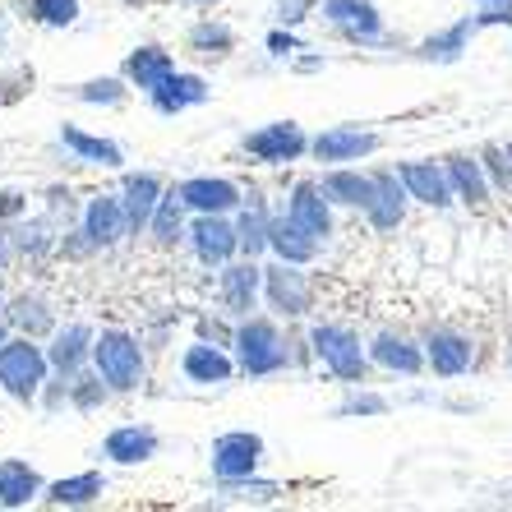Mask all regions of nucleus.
Instances as JSON below:
<instances>
[{"label": "nucleus", "mask_w": 512, "mask_h": 512, "mask_svg": "<svg viewBox=\"0 0 512 512\" xmlns=\"http://www.w3.org/2000/svg\"><path fill=\"white\" fill-rule=\"evenodd\" d=\"M231 351H236L240 379H277V374L296 370L291 365V323H282L268 310H254L245 319H236Z\"/></svg>", "instance_id": "nucleus-1"}, {"label": "nucleus", "mask_w": 512, "mask_h": 512, "mask_svg": "<svg viewBox=\"0 0 512 512\" xmlns=\"http://www.w3.org/2000/svg\"><path fill=\"white\" fill-rule=\"evenodd\" d=\"M305 333H310V346H314V370H323L333 383L351 388V383H365L374 374L370 346H365L356 323L319 319V314H314V319L305 323Z\"/></svg>", "instance_id": "nucleus-2"}, {"label": "nucleus", "mask_w": 512, "mask_h": 512, "mask_svg": "<svg viewBox=\"0 0 512 512\" xmlns=\"http://www.w3.org/2000/svg\"><path fill=\"white\" fill-rule=\"evenodd\" d=\"M93 370L107 379V388L116 397H134L143 383H148V342H143V333L120 328V323L97 328Z\"/></svg>", "instance_id": "nucleus-3"}, {"label": "nucleus", "mask_w": 512, "mask_h": 512, "mask_svg": "<svg viewBox=\"0 0 512 512\" xmlns=\"http://www.w3.org/2000/svg\"><path fill=\"white\" fill-rule=\"evenodd\" d=\"M263 310L282 323H310L319 310V282L305 263L263 259Z\"/></svg>", "instance_id": "nucleus-4"}, {"label": "nucleus", "mask_w": 512, "mask_h": 512, "mask_svg": "<svg viewBox=\"0 0 512 512\" xmlns=\"http://www.w3.org/2000/svg\"><path fill=\"white\" fill-rule=\"evenodd\" d=\"M51 379V360L42 337L10 333V342H0V393L19 406H33Z\"/></svg>", "instance_id": "nucleus-5"}, {"label": "nucleus", "mask_w": 512, "mask_h": 512, "mask_svg": "<svg viewBox=\"0 0 512 512\" xmlns=\"http://www.w3.org/2000/svg\"><path fill=\"white\" fill-rule=\"evenodd\" d=\"M310 139L314 134L300 120H268V125H254L240 134V157L263 171H291L296 162L310 157Z\"/></svg>", "instance_id": "nucleus-6"}, {"label": "nucleus", "mask_w": 512, "mask_h": 512, "mask_svg": "<svg viewBox=\"0 0 512 512\" xmlns=\"http://www.w3.org/2000/svg\"><path fill=\"white\" fill-rule=\"evenodd\" d=\"M420 342H425V370L434 379L453 383L480 370V337L462 323H425Z\"/></svg>", "instance_id": "nucleus-7"}, {"label": "nucleus", "mask_w": 512, "mask_h": 512, "mask_svg": "<svg viewBox=\"0 0 512 512\" xmlns=\"http://www.w3.org/2000/svg\"><path fill=\"white\" fill-rule=\"evenodd\" d=\"M319 24L346 47H388V19L374 0H319Z\"/></svg>", "instance_id": "nucleus-8"}, {"label": "nucleus", "mask_w": 512, "mask_h": 512, "mask_svg": "<svg viewBox=\"0 0 512 512\" xmlns=\"http://www.w3.org/2000/svg\"><path fill=\"white\" fill-rule=\"evenodd\" d=\"M370 346V365L374 374H388V379H420L425 370V342L420 333H406V328H393V323H383L365 337Z\"/></svg>", "instance_id": "nucleus-9"}, {"label": "nucleus", "mask_w": 512, "mask_h": 512, "mask_svg": "<svg viewBox=\"0 0 512 512\" xmlns=\"http://www.w3.org/2000/svg\"><path fill=\"white\" fill-rule=\"evenodd\" d=\"M286 217H296L300 227L319 236L323 245L337 236V203L323 194V180L319 176H291V185L282 190V203H277Z\"/></svg>", "instance_id": "nucleus-10"}, {"label": "nucleus", "mask_w": 512, "mask_h": 512, "mask_svg": "<svg viewBox=\"0 0 512 512\" xmlns=\"http://www.w3.org/2000/svg\"><path fill=\"white\" fill-rule=\"evenodd\" d=\"M79 227L84 236L93 240L97 254H111L120 245H130L134 231H130V217H125V203H120L116 190H93L84 194V208H79Z\"/></svg>", "instance_id": "nucleus-11"}, {"label": "nucleus", "mask_w": 512, "mask_h": 512, "mask_svg": "<svg viewBox=\"0 0 512 512\" xmlns=\"http://www.w3.org/2000/svg\"><path fill=\"white\" fill-rule=\"evenodd\" d=\"M185 250L199 268L217 273L222 263H231L240 254V236H236V217L227 213H194L190 231H185Z\"/></svg>", "instance_id": "nucleus-12"}, {"label": "nucleus", "mask_w": 512, "mask_h": 512, "mask_svg": "<svg viewBox=\"0 0 512 512\" xmlns=\"http://www.w3.org/2000/svg\"><path fill=\"white\" fill-rule=\"evenodd\" d=\"M176 370L190 388H227V383L240 379L236 351H231V346H217V342H203V337H190V342L180 346Z\"/></svg>", "instance_id": "nucleus-13"}, {"label": "nucleus", "mask_w": 512, "mask_h": 512, "mask_svg": "<svg viewBox=\"0 0 512 512\" xmlns=\"http://www.w3.org/2000/svg\"><path fill=\"white\" fill-rule=\"evenodd\" d=\"M263 462H268V443H263V434H254V429H227V434H217L213 448H208L213 480L259 476Z\"/></svg>", "instance_id": "nucleus-14"}, {"label": "nucleus", "mask_w": 512, "mask_h": 512, "mask_svg": "<svg viewBox=\"0 0 512 512\" xmlns=\"http://www.w3.org/2000/svg\"><path fill=\"white\" fill-rule=\"evenodd\" d=\"M217 305L231 319H245V314L263 310V259L236 254L231 263H222L217 268Z\"/></svg>", "instance_id": "nucleus-15"}, {"label": "nucleus", "mask_w": 512, "mask_h": 512, "mask_svg": "<svg viewBox=\"0 0 512 512\" xmlns=\"http://www.w3.org/2000/svg\"><path fill=\"white\" fill-rule=\"evenodd\" d=\"M411 208H416V199L406 194L397 167H374V194H370V203H365V213H360L365 227H370L374 236H397V231L406 227Z\"/></svg>", "instance_id": "nucleus-16"}, {"label": "nucleus", "mask_w": 512, "mask_h": 512, "mask_svg": "<svg viewBox=\"0 0 512 512\" xmlns=\"http://www.w3.org/2000/svg\"><path fill=\"white\" fill-rule=\"evenodd\" d=\"M383 148V139L365 125H328L310 139V162L319 167H351V162H370Z\"/></svg>", "instance_id": "nucleus-17"}, {"label": "nucleus", "mask_w": 512, "mask_h": 512, "mask_svg": "<svg viewBox=\"0 0 512 512\" xmlns=\"http://www.w3.org/2000/svg\"><path fill=\"white\" fill-rule=\"evenodd\" d=\"M397 176H402L406 194H411L420 208H434V213L457 208V194H453V180H448L443 157H406V162H397Z\"/></svg>", "instance_id": "nucleus-18"}, {"label": "nucleus", "mask_w": 512, "mask_h": 512, "mask_svg": "<svg viewBox=\"0 0 512 512\" xmlns=\"http://www.w3.org/2000/svg\"><path fill=\"white\" fill-rule=\"evenodd\" d=\"M180 199L190 213H236L240 199H245V180L236 176H213V171H199V176H185L176 180Z\"/></svg>", "instance_id": "nucleus-19"}, {"label": "nucleus", "mask_w": 512, "mask_h": 512, "mask_svg": "<svg viewBox=\"0 0 512 512\" xmlns=\"http://www.w3.org/2000/svg\"><path fill=\"white\" fill-rule=\"evenodd\" d=\"M171 180L157 176V171H120L116 180V194L120 203H125V217H130V231L134 240L148 236V222H153L157 203H162V194H167Z\"/></svg>", "instance_id": "nucleus-20"}, {"label": "nucleus", "mask_w": 512, "mask_h": 512, "mask_svg": "<svg viewBox=\"0 0 512 512\" xmlns=\"http://www.w3.org/2000/svg\"><path fill=\"white\" fill-rule=\"evenodd\" d=\"M93 342H97V328L84 319H70V323H56V333L47 337V360H51V374H84L93 365Z\"/></svg>", "instance_id": "nucleus-21"}, {"label": "nucleus", "mask_w": 512, "mask_h": 512, "mask_svg": "<svg viewBox=\"0 0 512 512\" xmlns=\"http://www.w3.org/2000/svg\"><path fill=\"white\" fill-rule=\"evenodd\" d=\"M231 217H236L240 254L268 259V231H273V217H277V203L268 199V190L263 185H245V199H240V208Z\"/></svg>", "instance_id": "nucleus-22"}, {"label": "nucleus", "mask_w": 512, "mask_h": 512, "mask_svg": "<svg viewBox=\"0 0 512 512\" xmlns=\"http://www.w3.org/2000/svg\"><path fill=\"white\" fill-rule=\"evenodd\" d=\"M208 102H213V84H208V74H199V70L167 74L162 88L148 93V107H153L157 116H167V120L185 116V111H194V107H208Z\"/></svg>", "instance_id": "nucleus-23"}, {"label": "nucleus", "mask_w": 512, "mask_h": 512, "mask_svg": "<svg viewBox=\"0 0 512 512\" xmlns=\"http://www.w3.org/2000/svg\"><path fill=\"white\" fill-rule=\"evenodd\" d=\"M60 148L70 153V162H79V167L88 171H111V176H120L125 171V148H120L116 139H107V134H93L84 130V125H60Z\"/></svg>", "instance_id": "nucleus-24"}, {"label": "nucleus", "mask_w": 512, "mask_h": 512, "mask_svg": "<svg viewBox=\"0 0 512 512\" xmlns=\"http://www.w3.org/2000/svg\"><path fill=\"white\" fill-rule=\"evenodd\" d=\"M60 222L51 213H28L19 217L10 227V245H14V259L33 263V268H42L47 259H60Z\"/></svg>", "instance_id": "nucleus-25"}, {"label": "nucleus", "mask_w": 512, "mask_h": 512, "mask_svg": "<svg viewBox=\"0 0 512 512\" xmlns=\"http://www.w3.org/2000/svg\"><path fill=\"white\" fill-rule=\"evenodd\" d=\"M157 453H162V434L153 425H143V420H125V425L102 434V457L111 466H143Z\"/></svg>", "instance_id": "nucleus-26"}, {"label": "nucleus", "mask_w": 512, "mask_h": 512, "mask_svg": "<svg viewBox=\"0 0 512 512\" xmlns=\"http://www.w3.org/2000/svg\"><path fill=\"white\" fill-rule=\"evenodd\" d=\"M443 167H448V180H453V194L462 208H471V213H480V208H489V203L499 199L494 194V185H489V171L485 162H480V148L476 153H448L443 157Z\"/></svg>", "instance_id": "nucleus-27"}, {"label": "nucleus", "mask_w": 512, "mask_h": 512, "mask_svg": "<svg viewBox=\"0 0 512 512\" xmlns=\"http://www.w3.org/2000/svg\"><path fill=\"white\" fill-rule=\"evenodd\" d=\"M180 65H176V51L171 47H162V42H139V47H130L125 51V60H120V74L130 79V88L134 93H153V88H162V79L167 74H176Z\"/></svg>", "instance_id": "nucleus-28"}, {"label": "nucleus", "mask_w": 512, "mask_h": 512, "mask_svg": "<svg viewBox=\"0 0 512 512\" xmlns=\"http://www.w3.org/2000/svg\"><path fill=\"white\" fill-rule=\"evenodd\" d=\"M5 319H10L14 333H24V337H42V342H47V337L56 333L60 310H56V300H51L47 291H37V286H28V291H10Z\"/></svg>", "instance_id": "nucleus-29"}, {"label": "nucleus", "mask_w": 512, "mask_h": 512, "mask_svg": "<svg viewBox=\"0 0 512 512\" xmlns=\"http://www.w3.org/2000/svg\"><path fill=\"white\" fill-rule=\"evenodd\" d=\"M319 180H323V194L337 203V213H365V203L374 194V167H319Z\"/></svg>", "instance_id": "nucleus-30"}, {"label": "nucleus", "mask_w": 512, "mask_h": 512, "mask_svg": "<svg viewBox=\"0 0 512 512\" xmlns=\"http://www.w3.org/2000/svg\"><path fill=\"white\" fill-rule=\"evenodd\" d=\"M185 56L199 60V65H222V60L236 56V28L217 14H203L185 28Z\"/></svg>", "instance_id": "nucleus-31"}, {"label": "nucleus", "mask_w": 512, "mask_h": 512, "mask_svg": "<svg viewBox=\"0 0 512 512\" xmlns=\"http://www.w3.org/2000/svg\"><path fill=\"white\" fill-rule=\"evenodd\" d=\"M476 33H480L476 19L466 14V19H457V24L425 33L411 51H416V60H425V65H457V60L471 51V37H476Z\"/></svg>", "instance_id": "nucleus-32"}, {"label": "nucleus", "mask_w": 512, "mask_h": 512, "mask_svg": "<svg viewBox=\"0 0 512 512\" xmlns=\"http://www.w3.org/2000/svg\"><path fill=\"white\" fill-rule=\"evenodd\" d=\"M190 208H185V199H180L176 185H167V194H162V203H157L153 222H148V245L162 254L171 250H185V231H190Z\"/></svg>", "instance_id": "nucleus-33"}, {"label": "nucleus", "mask_w": 512, "mask_h": 512, "mask_svg": "<svg viewBox=\"0 0 512 512\" xmlns=\"http://www.w3.org/2000/svg\"><path fill=\"white\" fill-rule=\"evenodd\" d=\"M319 250H323V240L310 236L296 217H286L282 208H277L273 231H268V259H286V263H305V268H314Z\"/></svg>", "instance_id": "nucleus-34"}, {"label": "nucleus", "mask_w": 512, "mask_h": 512, "mask_svg": "<svg viewBox=\"0 0 512 512\" xmlns=\"http://www.w3.org/2000/svg\"><path fill=\"white\" fill-rule=\"evenodd\" d=\"M42 489H47V480L28 457H0V508L42 503Z\"/></svg>", "instance_id": "nucleus-35"}, {"label": "nucleus", "mask_w": 512, "mask_h": 512, "mask_svg": "<svg viewBox=\"0 0 512 512\" xmlns=\"http://www.w3.org/2000/svg\"><path fill=\"white\" fill-rule=\"evenodd\" d=\"M102 494H107V476L102 471H79V476L47 480L42 503L47 508H93V503H102Z\"/></svg>", "instance_id": "nucleus-36"}, {"label": "nucleus", "mask_w": 512, "mask_h": 512, "mask_svg": "<svg viewBox=\"0 0 512 512\" xmlns=\"http://www.w3.org/2000/svg\"><path fill=\"white\" fill-rule=\"evenodd\" d=\"M28 24L37 28H51V33H65L84 19V0H19Z\"/></svg>", "instance_id": "nucleus-37"}, {"label": "nucleus", "mask_w": 512, "mask_h": 512, "mask_svg": "<svg viewBox=\"0 0 512 512\" xmlns=\"http://www.w3.org/2000/svg\"><path fill=\"white\" fill-rule=\"evenodd\" d=\"M130 79L125 74H97V79H84V84L74 88V97L84 102V107H102V111H120L130 102Z\"/></svg>", "instance_id": "nucleus-38"}, {"label": "nucleus", "mask_w": 512, "mask_h": 512, "mask_svg": "<svg viewBox=\"0 0 512 512\" xmlns=\"http://www.w3.org/2000/svg\"><path fill=\"white\" fill-rule=\"evenodd\" d=\"M111 402H116V393H111L107 379H102L93 365L70 379V411H79V416H97V411H107Z\"/></svg>", "instance_id": "nucleus-39"}, {"label": "nucleus", "mask_w": 512, "mask_h": 512, "mask_svg": "<svg viewBox=\"0 0 512 512\" xmlns=\"http://www.w3.org/2000/svg\"><path fill=\"white\" fill-rule=\"evenodd\" d=\"M217 499L222 503H277L286 494L282 480H263V476H245V480H213Z\"/></svg>", "instance_id": "nucleus-40"}, {"label": "nucleus", "mask_w": 512, "mask_h": 512, "mask_svg": "<svg viewBox=\"0 0 512 512\" xmlns=\"http://www.w3.org/2000/svg\"><path fill=\"white\" fill-rule=\"evenodd\" d=\"M388 411H393V402L383 393H374V388H365V383H351L346 397L333 406L337 420H379V416H388Z\"/></svg>", "instance_id": "nucleus-41"}, {"label": "nucleus", "mask_w": 512, "mask_h": 512, "mask_svg": "<svg viewBox=\"0 0 512 512\" xmlns=\"http://www.w3.org/2000/svg\"><path fill=\"white\" fill-rule=\"evenodd\" d=\"M480 162L489 171V185L499 199H512V139L508 143H485L480 148Z\"/></svg>", "instance_id": "nucleus-42"}, {"label": "nucleus", "mask_w": 512, "mask_h": 512, "mask_svg": "<svg viewBox=\"0 0 512 512\" xmlns=\"http://www.w3.org/2000/svg\"><path fill=\"white\" fill-rule=\"evenodd\" d=\"M263 51H268L273 60H282V65H291V60L305 51V37H300V28L273 24V28H268V37H263Z\"/></svg>", "instance_id": "nucleus-43"}, {"label": "nucleus", "mask_w": 512, "mask_h": 512, "mask_svg": "<svg viewBox=\"0 0 512 512\" xmlns=\"http://www.w3.org/2000/svg\"><path fill=\"white\" fill-rule=\"evenodd\" d=\"M190 328H194V337H203V342H217V346H231V337H236V319H231L227 310L222 314H194L190 319Z\"/></svg>", "instance_id": "nucleus-44"}, {"label": "nucleus", "mask_w": 512, "mask_h": 512, "mask_svg": "<svg viewBox=\"0 0 512 512\" xmlns=\"http://www.w3.org/2000/svg\"><path fill=\"white\" fill-rule=\"evenodd\" d=\"M42 199H47V213L56 217L60 227H74V222H79V208H84V199H74L70 185H51Z\"/></svg>", "instance_id": "nucleus-45"}, {"label": "nucleus", "mask_w": 512, "mask_h": 512, "mask_svg": "<svg viewBox=\"0 0 512 512\" xmlns=\"http://www.w3.org/2000/svg\"><path fill=\"white\" fill-rule=\"evenodd\" d=\"M310 19H319V0H273V24L305 28Z\"/></svg>", "instance_id": "nucleus-46"}, {"label": "nucleus", "mask_w": 512, "mask_h": 512, "mask_svg": "<svg viewBox=\"0 0 512 512\" xmlns=\"http://www.w3.org/2000/svg\"><path fill=\"white\" fill-rule=\"evenodd\" d=\"M471 19L476 28H512V0H471Z\"/></svg>", "instance_id": "nucleus-47"}, {"label": "nucleus", "mask_w": 512, "mask_h": 512, "mask_svg": "<svg viewBox=\"0 0 512 512\" xmlns=\"http://www.w3.org/2000/svg\"><path fill=\"white\" fill-rule=\"evenodd\" d=\"M33 88V70H14V74H0V107L14 102V97H24Z\"/></svg>", "instance_id": "nucleus-48"}, {"label": "nucleus", "mask_w": 512, "mask_h": 512, "mask_svg": "<svg viewBox=\"0 0 512 512\" xmlns=\"http://www.w3.org/2000/svg\"><path fill=\"white\" fill-rule=\"evenodd\" d=\"M19 217H28V194L24 190H0V222H19Z\"/></svg>", "instance_id": "nucleus-49"}, {"label": "nucleus", "mask_w": 512, "mask_h": 512, "mask_svg": "<svg viewBox=\"0 0 512 512\" xmlns=\"http://www.w3.org/2000/svg\"><path fill=\"white\" fill-rule=\"evenodd\" d=\"M323 65H328V56H323V51H310V47L291 60V70H296V74H319Z\"/></svg>", "instance_id": "nucleus-50"}, {"label": "nucleus", "mask_w": 512, "mask_h": 512, "mask_svg": "<svg viewBox=\"0 0 512 512\" xmlns=\"http://www.w3.org/2000/svg\"><path fill=\"white\" fill-rule=\"evenodd\" d=\"M14 245H10V222H0V268H10Z\"/></svg>", "instance_id": "nucleus-51"}, {"label": "nucleus", "mask_w": 512, "mask_h": 512, "mask_svg": "<svg viewBox=\"0 0 512 512\" xmlns=\"http://www.w3.org/2000/svg\"><path fill=\"white\" fill-rule=\"evenodd\" d=\"M5 305H10V286H5V268H0V314H5Z\"/></svg>", "instance_id": "nucleus-52"}, {"label": "nucleus", "mask_w": 512, "mask_h": 512, "mask_svg": "<svg viewBox=\"0 0 512 512\" xmlns=\"http://www.w3.org/2000/svg\"><path fill=\"white\" fill-rule=\"evenodd\" d=\"M180 5H199V10H213V5H227V0H180Z\"/></svg>", "instance_id": "nucleus-53"}, {"label": "nucleus", "mask_w": 512, "mask_h": 512, "mask_svg": "<svg viewBox=\"0 0 512 512\" xmlns=\"http://www.w3.org/2000/svg\"><path fill=\"white\" fill-rule=\"evenodd\" d=\"M10 333H14V328H10V319L0 314V342H10Z\"/></svg>", "instance_id": "nucleus-54"}, {"label": "nucleus", "mask_w": 512, "mask_h": 512, "mask_svg": "<svg viewBox=\"0 0 512 512\" xmlns=\"http://www.w3.org/2000/svg\"><path fill=\"white\" fill-rule=\"evenodd\" d=\"M0 47H5V24H0Z\"/></svg>", "instance_id": "nucleus-55"}, {"label": "nucleus", "mask_w": 512, "mask_h": 512, "mask_svg": "<svg viewBox=\"0 0 512 512\" xmlns=\"http://www.w3.org/2000/svg\"><path fill=\"white\" fill-rule=\"evenodd\" d=\"M508 365H512V337H508Z\"/></svg>", "instance_id": "nucleus-56"}, {"label": "nucleus", "mask_w": 512, "mask_h": 512, "mask_svg": "<svg viewBox=\"0 0 512 512\" xmlns=\"http://www.w3.org/2000/svg\"><path fill=\"white\" fill-rule=\"evenodd\" d=\"M130 5H148V0H130Z\"/></svg>", "instance_id": "nucleus-57"}]
</instances>
